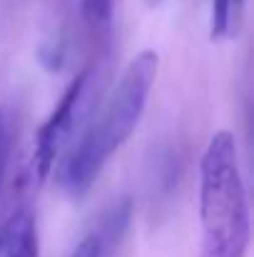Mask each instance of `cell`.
<instances>
[{"mask_svg":"<svg viewBox=\"0 0 254 257\" xmlns=\"http://www.w3.org/2000/svg\"><path fill=\"white\" fill-rule=\"evenodd\" d=\"M199 257H247L252 217L237 140L229 130L214 133L199 160Z\"/></svg>","mask_w":254,"mask_h":257,"instance_id":"7a4b0ae2","label":"cell"},{"mask_svg":"<svg viewBox=\"0 0 254 257\" xmlns=\"http://www.w3.org/2000/svg\"><path fill=\"white\" fill-rule=\"evenodd\" d=\"M0 257H40L35 215L30 207H18L0 225Z\"/></svg>","mask_w":254,"mask_h":257,"instance_id":"277c9868","label":"cell"},{"mask_svg":"<svg viewBox=\"0 0 254 257\" xmlns=\"http://www.w3.org/2000/svg\"><path fill=\"white\" fill-rule=\"evenodd\" d=\"M90 80H92V70L90 68L80 70L73 78V83L65 87L63 97L58 100V105L53 107V112L48 115V120L40 125V130L35 135L30 165H28V172H25V177L30 180L33 187L43 185L50 177L58 158L70 145V140H73V135L78 130V122L83 117V107H85V97H87Z\"/></svg>","mask_w":254,"mask_h":257,"instance_id":"3957f363","label":"cell"},{"mask_svg":"<svg viewBox=\"0 0 254 257\" xmlns=\"http://www.w3.org/2000/svg\"><path fill=\"white\" fill-rule=\"evenodd\" d=\"M244 10H247V0H212L209 38L214 43L239 38L244 28Z\"/></svg>","mask_w":254,"mask_h":257,"instance_id":"5b68a950","label":"cell"},{"mask_svg":"<svg viewBox=\"0 0 254 257\" xmlns=\"http://www.w3.org/2000/svg\"><path fill=\"white\" fill-rule=\"evenodd\" d=\"M80 15L92 35L105 38L112 25V0H80Z\"/></svg>","mask_w":254,"mask_h":257,"instance_id":"8992f818","label":"cell"},{"mask_svg":"<svg viewBox=\"0 0 254 257\" xmlns=\"http://www.w3.org/2000/svg\"><path fill=\"white\" fill-rule=\"evenodd\" d=\"M157 70L160 55L155 50H142L130 60L100 110V117L80 135L58 172V185L68 197H85L107 160L132 138L150 102Z\"/></svg>","mask_w":254,"mask_h":257,"instance_id":"6da1fadb","label":"cell"},{"mask_svg":"<svg viewBox=\"0 0 254 257\" xmlns=\"http://www.w3.org/2000/svg\"><path fill=\"white\" fill-rule=\"evenodd\" d=\"M145 3H147V5H150V8H160V5H162V3H165V0H145Z\"/></svg>","mask_w":254,"mask_h":257,"instance_id":"9c48e42d","label":"cell"},{"mask_svg":"<svg viewBox=\"0 0 254 257\" xmlns=\"http://www.w3.org/2000/svg\"><path fill=\"white\" fill-rule=\"evenodd\" d=\"M110 252H112V245L95 230L78 242V247L73 250L70 257H110Z\"/></svg>","mask_w":254,"mask_h":257,"instance_id":"ba28073f","label":"cell"},{"mask_svg":"<svg viewBox=\"0 0 254 257\" xmlns=\"http://www.w3.org/2000/svg\"><path fill=\"white\" fill-rule=\"evenodd\" d=\"M13 145H15V115L8 105H0V190L13 158Z\"/></svg>","mask_w":254,"mask_h":257,"instance_id":"52a82bcc","label":"cell"}]
</instances>
